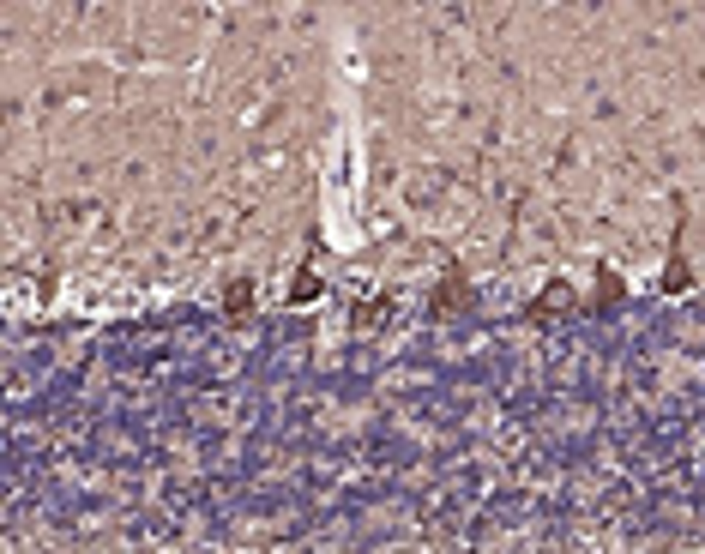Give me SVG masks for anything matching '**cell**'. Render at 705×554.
Returning a JSON list of instances; mask_svg holds the SVG:
<instances>
[{"label":"cell","instance_id":"cell-3","mask_svg":"<svg viewBox=\"0 0 705 554\" xmlns=\"http://www.w3.org/2000/svg\"><path fill=\"white\" fill-rule=\"evenodd\" d=\"M561 301H567V284H555V289H549V296L537 301V314H549V307H561Z\"/></svg>","mask_w":705,"mask_h":554},{"label":"cell","instance_id":"cell-2","mask_svg":"<svg viewBox=\"0 0 705 554\" xmlns=\"http://www.w3.org/2000/svg\"><path fill=\"white\" fill-rule=\"evenodd\" d=\"M247 301H254V289H247V284H235V289H229V314L241 319V314H247Z\"/></svg>","mask_w":705,"mask_h":554},{"label":"cell","instance_id":"cell-1","mask_svg":"<svg viewBox=\"0 0 705 554\" xmlns=\"http://www.w3.org/2000/svg\"><path fill=\"white\" fill-rule=\"evenodd\" d=\"M458 301H465V277L452 271V277H446V289L434 296V307H458Z\"/></svg>","mask_w":705,"mask_h":554}]
</instances>
